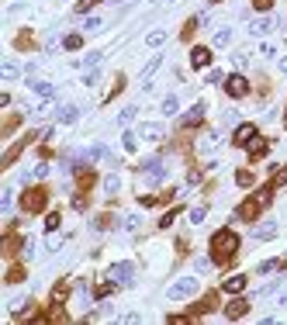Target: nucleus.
Returning <instances> with one entry per match:
<instances>
[{"label": "nucleus", "instance_id": "f257e3e1", "mask_svg": "<svg viewBox=\"0 0 287 325\" xmlns=\"http://www.w3.org/2000/svg\"><path fill=\"white\" fill-rule=\"evenodd\" d=\"M235 249H239V236H235V232L221 229V232L211 236V259H215V263H228V259L235 256Z\"/></svg>", "mask_w": 287, "mask_h": 325}, {"label": "nucleus", "instance_id": "f03ea898", "mask_svg": "<svg viewBox=\"0 0 287 325\" xmlns=\"http://www.w3.org/2000/svg\"><path fill=\"white\" fill-rule=\"evenodd\" d=\"M197 287H201V284H197V277H180L177 284H170V287H166V298H170V301H184V298L197 294Z\"/></svg>", "mask_w": 287, "mask_h": 325}, {"label": "nucleus", "instance_id": "7ed1b4c3", "mask_svg": "<svg viewBox=\"0 0 287 325\" xmlns=\"http://www.w3.org/2000/svg\"><path fill=\"white\" fill-rule=\"evenodd\" d=\"M21 204H24V211H28V215H35V211H42V208L49 204V190H45V187H35V190H28V194H24V201H21Z\"/></svg>", "mask_w": 287, "mask_h": 325}, {"label": "nucleus", "instance_id": "20e7f679", "mask_svg": "<svg viewBox=\"0 0 287 325\" xmlns=\"http://www.w3.org/2000/svg\"><path fill=\"white\" fill-rule=\"evenodd\" d=\"M107 277H111L114 284H132V277H135V263H114V266L107 270Z\"/></svg>", "mask_w": 287, "mask_h": 325}, {"label": "nucleus", "instance_id": "39448f33", "mask_svg": "<svg viewBox=\"0 0 287 325\" xmlns=\"http://www.w3.org/2000/svg\"><path fill=\"white\" fill-rule=\"evenodd\" d=\"M139 139L159 142V139H166V128H163V125H156V121H145V125H139Z\"/></svg>", "mask_w": 287, "mask_h": 325}, {"label": "nucleus", "instance_id": "423d86ee", "mask_svg": "<svg viewBox=\"0 0 287 325\" xmlns=\"http://www.w3.org/2000/svg\"><path fill=\"white\" fill-rule=\"evenodd\" d=\"M225 90H228L232 97H246V93H249V80L235 73V77H228V80H225Z\"/></svg>", "mask_w": 287, "mask_h": 325}, {"label": "nucleus", "instance_id": "0eeeda50", "mask_svg": "<svg viewBox=\"0 0 287 325\" xmlns=\"http://www.w3.org/2000/svg\"><path fill=\"white\" fill-rule=\"evenodd\" d=\"M260 211H263V204H260V201L253 197V201H246V204H239V211H235V218H242V222H253V218L260 215Z\"/></svg>", "mask_w": 287, "mask_h": 325}, {"label": "nucleus", "instance_id": "6e6552de", "mask_svg": "<svg viewBox=\"0 0 287 325\" xmlns=\"http://www.w3.org/2000/svg\"><path fill=\"white\" fill-rule=\"evenodd\" d=\"M31 139H38V135H24L21 142H14V146H10V149L3 153V160H0V166H10V162H14V160H17V156H21V149H24V146H28Z\"/></svg>", "mask_w": 287, "mask_h": 325}, {"label": "nucleus", "instance_id": "1a4fd4ad", "mask_svg": "<svg viewBox=\"0 0 287 325\" xmlns=\"http://www.w3.org/2000/svg\"><path fill=\"white\" fill-rule=\"evenodd\" d=\"M142 166H145V176H149V183H159V180L166 176V166H163L159 160H145Z\"/></svg>", "mask_w": 287, "mask_h": 325}, {"label": "nucleus", "instance_id": "9d476101", "mask_svg": "<svg viewBox=\"0 0 287 325\" xmlns=\"http://www.w3.org/2000/svg\"><path fill=\"white\" fill-rule=\"evenodd\" d=\"M246 312H249V301H246V298H235V301L225 305V319H242Z\"/></svg>", "mask_w": 287, "mask_h": 325}, {"label": "nucleus", "instance_id": "9b49d317", "mask_svg": "<svg viewBox=\"0 0 287 325\" xmlns=\"http://www.w3.org/2000/svg\"><path fill=\"white\" fill-rule=\"evenodd\" d=\"M253 139H256V125H239V128H235V139H232V142H235V146H249Z\"/></svg>", "mask_w": 287, "mask_h": 325}, {"label": "nucleus", "instance_id": "f8f14e48", "mask_svg": "<svg viewBox=\"0 0 287 325\" xmlns=\"http://www.w3.org/2000/svg\"><path fill=\"white\" fill-rule=\"evenodd\" d=\"M100 156H107V153H104V146H90V149H83V153H80V169H83V166H90V162H97Z\"/></svg>", "mask_w": 287, "mask_h": 325}, {"label": "nucleus", "instance_id": "ddd939ff", "mask_svg": "<svg viewBox=\"0 0 287 325\" xmlns=\"http://www.w3.org/2000/svg\"><path fill=\"white\" fill-rule=\"evenodd\" d=\"M208 63H211V52H208L204 45H197V49L191 52V66H194V70H204Z\"/></svg>", "mask_w": 287, "mask_h": 325}, {"label": "nucleus", "instance_id": "4468645a", "mask_svg": "<svg viewBox=\"0 0 287 325\" xmlns=\"http://www.w3.org/2000/svg\"><path fill=\"white\" fill-rule=\"evenodd\" d=\"M201 118H204V104H194V107H191V111L180 118V125H184V128H191V125H197Z\"/></svg>", "mask_w": 287, "mask_h": 325}, {"label": "nucleus", "instance_id": "2eb2a0df", "mask_svg": "<svg viewBox=\"0 0 287 325\" xmlns=\"http://www.w3.org/2000/svg\"><path fill=\"white\" fill-rule=\"evenodd\" d=\"M274 28H277V24H274L270 17H260V21L249 24V35H267V31H274Z\"/></svg>", "mask_w": 287, "mask_h": 325}, {"label": "nucleus", "instance_id": "dca6fc26", "mask_svg": "<svg viewBox=\"0 0 287 325\" xmlns=\"http://www.w3.org/2000/svg\"><path fill=\"white\" fill-rule=\"evenodd\" d=\"M42 176H49V162H35V166L24 173V183H28V180H42Z\"/></svg>", "mask_w": 287, "mask_h": 325}, {"label": "nucleus", "instance_id": "f3484780", "mask_svg": "<svg viewBox=\"0 0 287 325\" xmlns=\"http://www.w3.org/2000/svg\"><path fill=\"white\" fill-rule=\"evenodd\" d=\"M221 287H225L228 294H242V291H246V277H228Z\"/></svg>", "mask_w": 287, "mask_h": 325}, {"label": "nucleus", "instance_id": "a211bd4d", "mask_svg": "<svg viewBox=\"0 0 287 325\" xmlns=\"http://www.w3.org/2000/svg\"><path fill=\"white\" fill-rule=\"evenodd\" d=\"M80 118V107H73V104H66V107H59V121L63 125H73Z\"/></svg>", "mask_w": 287, "mask_h": 325}, {"label": "nucleus", "instance_id": "6ab92c4d", "mask_svg": "<svg viewBox=\"0 0 287 325\" xmlns=\"http://www.w3.org/2000/svg\"><path fill=\"white\" fill-rule=\"evenodd\" d=\"M163 42H166V31H163V28H156V31L145 35V45H149V49H159Z\"/></svg>", "mask_w": 287, "mask_h": 325}, {"label": "nucleus", "instance_id": "aec40b11", "mask_svg": "<svg viewBox=\"0 0 287 325\" xmlns=\"http://www.w3.org/2000/svg\"><path fill=\"white\" fill-rule=\"evenodd\" d=\"M277 236V225H260L256 232H253V239H260V243H267V239H274Z\"/></svg>", "mask_w": 287, "mask_h": 325}, {"label": "nucleus", "instance_id": "412c9836", "mask_svg": "<svg viewBox=\"0 0 287 325\" xmlns=\"http://www.w3.org/2000/svg\"><path fill=\"white\" fill-rule=\"evenodd\" d=\"M17 249H24L21 239H14V236H3V256H10V252H17Z\"/></svg>", "mask_w": 287, "mask_h": 325}, {"label": "nucleus", "instance_id": "4be33fe9", "mask_svg": "<svg viewBox=\"0 0 287 325\" xmlns=\"http://www.w3.org/2000/svg\"><path fill=\"white\" fill-rule=\"evenodd\" d=\"M246 149H249V156H253V160H260V156L267 153V142H263V139H253V142H249Z\"/></svg>", "mask_w": 287, "mask_h": 325}, {"label": "nucleus", "instance_id": "5701e85b", "mask_svg": "<svg viewBox=\"0 0 287 325\" xmlns=\"http://www.w3.org/2000/svg\"><path fill=\"white\" fill-rule=\"evenodd\" d=\"M24 305H31V301H28V298H24V294H14V298H10V305H7V308H10V312H14V315H21V312H24Z\"/></svg>", "mask_w": 287, "mask_h": 325}, {"label": "nucleus", "instance_id": "b1692460", "mask_svg": "<svg viewBox=\"0 0 287 325\" xmlns=\"http://www.w3.org/2000/svg\"><path fill=\"white\" fill-rule=\"evenodd\" d=\"M17 73H21V66H17V63H3V66H0V77H3V80H14Z\"/></svg>", "mask_w": 287, "mask_h": 325}, {"label": "nucleus", "instance_id": "393cba45", "mask_svg": "<svg viewBox=\"0 0 287 325\" xmlns=\"http://www.w3.org/2000/svg\"><path fill=\"white\" fill-rule=\"evenodd\" d=\"M31 90H35V93H38V97H52V93H56V86H52V83H31Z\"/></svg>", "mask_w": 287, "mask_h": 325}, {"label": "nucleus", "instance_id": "a878e982", "mask_svg": "<svg viewBox=\"0 0 287 325\" xmlns=\"http://www.w3.org/2000/svg\"><path fill=\"white\" fill-rule=\"evenodd\" d=\"M228 42H232V28H218L215 31V45L221 49V45H228Z\"/></svg>", "mask_w": 287, "mask_h": 325}, {"label": "nucleus", "instance_id": "bb28decb", "mask_svg": "<svg viewBox=\"0 0 287 325\" xmlns=\"http://www.w3.org/2000/svg\"><path fill=\"white\" fill-rule=\"evenodd\" d=\"M66 298H70V287H66V284H59V287L52 291V305H63Z\"/></svg>", "mask_w": 287, "mask_h": 325}, {"label": "nucleus", "instance_id": "cd10ccee", "mask_svg": "<svg viewBox=\"0 0 287 325\" xmlns=\"http://www.w3.org/2000/svg\"><path fill=\"white\" fill-rule=\"evenodd\" d=\"M211 308H215V294H208L201 305H194V315H204V312H211Z\"/></svg>", "mask_w": 287, "mask_h": 325}, {"label": "nucleus", "instance_id": "c85d7f7f", "mask_svg": "<svg viewBox=\"0 0 287 325\" xmlns=\"http://www.w3.org/2000/svg\"><path fill=\"white\" fill-rule=\"evenodd\" d=\"M177 107H180V100H177V97L170 93V97L163 100V114H177Z\"/></svg>", "mask_w": 287, "mask_h": 325}, {"label": "nucleus", "instance_id": "c756f323", "mask_svg": "<svg viewBox=\"0 0 287 325\" xmlns=\"http://www.w3.org/2000/svg\"><path fill=\"white\" fill-rule=\"evenodd\" d=\"M235 183H239V187H253V173H249V169H239V173H235Z\"/></svg>", "mask_w": 287, "mask_h": 325}, {"label": "nucleus", "instance_id": "7c9ffc66", "mask_svg": "<svg viewBox=\"0 0 287 325\" xmlns=\"http://www.w3.org/2000/svg\"><path fill=\"white\" fill-rule=\"evenodd\" d=\"M118 187H121V180H118V173H111V176H104V190H107V194H114Z\"/></svg>", "mask_w": 287, "mask_h": 325}, {"label": "nucleus", "instance_id": "2f4dec72", "mask_svg": "<svg viewBox=\"0 0 287 325\" xmlns=\"http://www.w3.org/2000/svg\"><path fill=\"white\" fill-rule=\"evenodd\" d=\"M204 215H208V208H204V204L191 208V222H194V225H201V222H204Z\"/></svg>", "mask_w": 287, "mask_h": 325}, {"label": "nucleus", "instance_id": "473e14b6", "mask_svg": "<svg viewBox=\"0 0 287 325\" xmlns=\"http://www.w3.org/2000/svg\"><path fill=\"white\" fill-rule=\"evenodd\" d=\"M111 225H114V215H100V218L94 222V229H100V232H104V229H111Z\"/></svg>", "mask_w": 287, "mask_h": 325}, {"label": "nucleus", "instance_id": "72a5a7b5", "mask_svg": "<svg viewBox=\"0 0 287 325\" xmlns=\"http://www.w3.org/2000/svg\"><path fill=\"white\" fill-rule=\"evenodd\" d=\"M59 222H63V218H59V211H52V215L45 218V229H49V232H56V229H59Z\"/></svg>", "mask_w": 287, "mask_h": 325}, {"label": "nucleus", "instance_id": "f704fd0d", "mask_svg": "<svg viewBox=\"0 0 287 325\" xmlns=\"http://www.w3.org/2000/svg\"><path fill=\"white\" fill-rule=\"evenodd\" d=\"M208 266H211L208 256H197V259H194V270H197V273H208Z\"/></svg>", "mask_w": 287, "mask_h": 325}, {"label": "nucleus", "instance_id": "c9c22d12", "mask_svg": "<svg viewBox=\"0 0 287 325\" xmlns=\"http://www.w3.org/2000/svg\"><path fill=\"white\" fill-rule=\"evenodd\" d=\"M21 277H24V270H21V266H10V270H7V284H17Z\"/></svg>", "mask_w": 287, "mask_h": 325}, {"label": "nucleus", "instance_id": "e433bc0d", "mask_svg": "<svg viewBox=\"0 0 287 325\" xmlns=\"http://www.w3.org/2000/svg\"><path fill=\"white\" fill-rule=\"evenodd\" d=\"M121 139H125V149H128V153H132V149H135V146H139V135H132V132H125V135H121Z\"/></svg>", "mask_w": 287, "mask_h": 325}, {"label": "nucleus", "instance_id": "4c0bfd02", "mask_svg": "<svg viewBox=\"0 0 287 325\" xmlns=\"http://www.w3.org/2000/svg\"><path fill=\"white\" fill-rule=\"evenodd\" d=\"M10 204H14V190H10V187H7V190H3V197H0V208H3V211H7V208H10Z\"/></svg>", "mask_w": 287, "mask_h": 325}, {"label": "nucleus", "instance_id": "58836bf2", "mask_svg": "<svg viewBox=\"0 0 287 325\" xmlns=\"http://www.w3.org/2000/svg\"><path fill=\"white\" fill-rule=\"evenodd\" d=\"M156 66H159V56H156V59H152V63H149V66H145V70H142V83L149 80L152 73H156Z\"/></svg>", "mask_w": 287, "mask_h": 325}, {"label": "nucleus", "instance_id": "ea45409f", "mask_svg": "<svg viewBox=\"0 0 287 325\" xmlns=\"http://www.w3.org/2000/svg\"><path fill=\"white\" fill-rule=\"evenodd\" d=\"M281 183H287V166H284V169H277V173H274V183H270V187H281Z\"/></svg>", "mask_w": 287, "mask_h": 325}, {"label": "nucleus", "instance_id": "a19ab883", "mask_svg": "<svg viewBox=\"0 0 287 325\" xmlns=\"http://www.w3.org/2000/svg\"><path fill=\"white\" fill-rule=\"evenodd\" d=\"M83 28H87V31H100V17H87Z\"/></svg>", "mask_w": 287, "mask_h": 325}, {"label": "nucleus", "instance_id": "79ce46f5", "mask_svg": "<svg viewBox=\"0 0 287 325\" xmlns=\"http://www.w3.org/2000/svg\"><path fill=\"white\" fill-rule=\"evenodd\" d=\"M218 146V135H208V139H204V142H201V149H204V153H211V149H215Z\"/></svg>", "mask_w": 287, "mask_h": 325}, {"label": "nucleus", "instance_id": "37998d69", "mask_svg": "<svg viewBox=\"0 0 287 325\" xmlns=\"http://www.w3.org/2000/svg\"><path fill=\"white\" fill-rule=\"evenodd\" d=\"M132 118H135V107H125V111L118 114V121H121V125H125V121H132Z\"/></svg>", "mask_w": 287, "mask_h": 325}, {"label": "nucleus", "instance_id": "c03bdc74", "mask_svg": "<svg viewBox=\"0 0 287 325\" xmlns=\"http://www.w3.org/2000/svg\"><path fill=\"white\" fill-rule=\"evenodd\" d=\"M80 45H83V38H80V35H70V38H66V49H80Z\"/></svg>", "mask_w": 287, "mask_h": 325}, {"label": "nucleus", "instance_id": "a18cd8bd", "mask_svg": "<svg viewBox=\"0 0 287 325\" xmlns=\"http://www.w3.org/2000/svg\"><path fill=\"white\" fill-rule=\"evenodd\" d=\"M100 80V73H97V70H90V73H87V77H83V83H87V86H94V83Z\"/></svg>", "mask_w": 287, "mask_h": 325}, {"label": "nucleus", "instance_id": "49530a36", "mask_svg": "<svg viewBox=\"0 0 287 325\" xmlns=\"http://www.w3.org/2000/svg\"><path fill=\"white\" fill-rule=\"evenodd\" d=\"M97 63H100V52H90V56L83 59V66H97Z\"/></svg>", "mask_w": 287, "mask_h": 325}, {"label": "nucleus", "instance_id": "de8ad7c7", "mask_svg": "<svg viewBox=\"0 0 287 325\" xmlns=\"http://www.w3.org/2000/svg\"><path fill=\"white\" fill-rule=\"evenodd\" d=\"M17 125H21V118H10V121H7V125H3V135H10V132H14V128H17Z\"/></svg>", "mask_w": 287, "mask_h": 325}, {"label": "nucleus", "instance_id": "09e8293b", "mask_svg": "<svg viewBox=\"0 0 287 325\" xmlns=\"http://www.w3.org/2000/svg\"><path fill=\"white\" fill-rule=\"evenodd\" d=\"M73 208H76V211H83V208H87V197H83V194H76V197H73Z\"/></svg>", "mask_w": 287, "mask_h": 325}, {"label": "nucleus", "instance_id": "8fccbe9b", "mask_svg": "<svg viewBox=\"0 0 287 325\" xmlns=\"http://www.w3.org/2000/svg\"><path fill=\"white\" fill-rule=\"evenodd\" d=\"M277 266H281V263H277V259H267V263H263V266H260V273H270V270H277Z\"/></svg>", "mask_w": 287, "mask_h": 325}, {"label": "nucleus", "instance_id": "3c124183", "mask_svg": "<svg viewBox=\"0 0 287 325\" xmlns=\"http://www.w3.org/2000/svg\"><path fill=\"white\" fill-rule=\"evenodd\" d=\"M111 287H114V280H111V284H100V287H97V298H107V294H111Z\"/></svg>", "mask_w": 287, "mask_h": 325}, {"label": "nucleus", "instance_id": "603ef678", "mask_svg": "<svg viewBox=\"0 0 287 325\" xmlns=\"http://www.w3.org/2000/svg\"><path fill=\"white\" fill-rule=\"evenodd\" d=\"M49 319H52V322H66V312H63V308H52V315H49Z\"/></svg>", "mask_w": 287, "mask_h": 325}, {"label": "nucleus", "instance_id": "864d4df0", "mask_svg": "<svg viewBox=\"0 0 287 325\" xmlns=\"http://www.w3.org/2000/svg\"><path fill=\"white\" fill-rule=\"evenodd\" d=\"M94 3H100V0H80V3H76V10H80V14H83V10H90V7H94Z\"/></svg>", "mask_w": 287, "mask_h": 325}, {"label": "nucleus", "instance_id": "5fc2aeb1", "mask_svg": "<svg viewBox=\"0 0 287 325\" xmlns=\"http://www.w3.org/2000/svg\"><path fill=\"white\" fill-rule=\"evenodd\" d=\"M249 3H253L256 10H270V3H274V0H249Z\"/></svg>", "mask_w": 287, "mask_h": 325}, {"label": "nucleus", "instance_id": "6e6d98bb", "mask_svg": "<svg viewBox=\"0 0 287 325\" xmlns=\"http://www.w3.org/2000/svg\"><path fill=\"white\" fill-rule=\"evenodd\" d=\"M281 73H287V56H284V59H281Z\"/></svg>", "mask_w": 287, "mask_h": 325}, {"label": "nucleus", "instance_id": "4d7b16f0", "mask_svg": "<svg viewBox=\"0 0 287 325\" xmlns=\"http://www.w3.org/2000/svg\"><path fill=\"white\" fill-rule=\"evenodd\" d=\"M211 3H221V0H211Z\"/></svg>", "mask_w": 287, "mask_h": 325}, {"label": "nucleus", "instance_id": "13d9d810", "mask_svg": "<svg viewBox=\"0 0 287 325\" xmlns=\"http://www.w3.org/2000/svg\"><path fill=\"white\" fill-rule=\"evenodd\" d=\"M284 125H287V118H284Z\"/></svg>", "mask_w": 287, "mask_h": 325}]
</instances>
